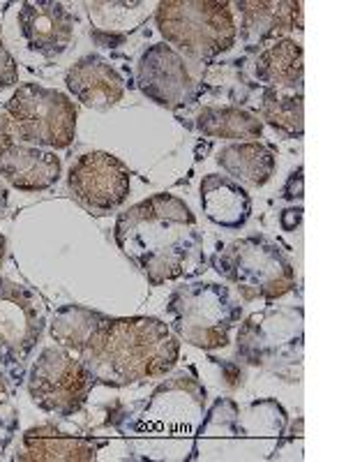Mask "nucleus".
Instances as JSON below:
<instances>
[{
  "label": "nucleus",
  "instance_id": "3",
  "mask_svg": "<svg viewBox=\"0 0 346 462\" xmlns=\"http://www.w3.org/2000/svg\"><path fill=\"white\" fill-rule=\"evenodd\" d=\"M158 31L168 47L192 60H213L236 42L238 28L229 3L213 0H164L155 12Z\"/></svg>",
  "mask_w": 346,
  "mask_h": 462
},
{
  "label": "nucleus",
  "instance_id": "1",
  "mask_svg": "<svg viewBox=\"0 0 346 462\" xmlns=\"http://www.w3.org/2000/svg\"><path fill=\"white\" fill-rule=\"evenodd\" d=\"M114 236L121 253L152 287L205 271L204 236L195 213L183 199L167 192L121 213Z\"/></svg>",
  "mask_w": 346,
  "mask_h": 462
},
{
  "label": "nucleus",
  "instance_id": "11",
  "mask_svg": "<svg viewBox=\"0 0 346 462\" xmlns=\"http://www.w3.org/2000/svg\"><path fill=\"white\" fill-rule=\"evenodd\" d=\"M72 12L63 3L40 0V3H23L19 10V28L32 51L42 56H58L72 44L74 40Z\"/></svg>",
  "mask_w": 346,
  "mask_h": 462
},
{
  "label": "nucleus",
  "instance_id": "14",
  "mask_svg": "<svg viewBox=\"0 0 346 462\" xmlns=\"http://www.w3.org/2000/svg\"><path fill=\"white\" fill-rule=\"evenodd\" d=\"M105 441L90 435L58 430L56 426L31 428L22 439V451L14 460L31 462H84L95 460Z\"/></svg>",
  "mask_w": 346,
  "mask_h": 462
},
{
  "label": "nucleus",
  "instance_id": "13",
  "mask_svg": "<svg viewBox=\"0 0 346 462\" xmlns=\"http://www.w3.org/2000/svg\"><path fill=\"white\" fill-rule=\"evenodd\" d=\"M69 93L90 109H111L125 95L123 74L102 56H86L69 68L65 77Z\"/></svg>",
  "mask_w": 346,
  "mask_h": 462
},
{
  "label": "nucleus",
  "instance_id": "7",
  "mask_svg": "<svg viewBox=\"0 0 346 462\" xmlns=\"http://www.w3.org/2000/svg\"><path fill=\"white\" fill-rule=\"evenodd\" d=\"M93 386V374L63 346H47L28 374V393L32 402L56 416L77 414Z\"/></svg>",
  "mask_w": 346,
  "mask_h": 462
},
{
  "label": "nucleus",
  "instance_id": "19",
  "mask_svg": "<svg viewBox=\"0 0 346 462\" xmlns=\"http://www.w3.org/2000/svg\"><path fill=\"white\" fill-rule=\"evenodd\" d=\"M195 130L215 139L231 142H254L263 134V123L259 116L238 106H204L195 118Z\"/></svg>",
  "mask_w": 346,
  "mask_h": 462
},
{
  "label": "nucleus",
  "instance_id": "8",
  "mask_svg": "<svg viewBox=\"0 0 346 462\" xmlns=\"http://www.w3.org/2000/svg\"><path fill=\"white\" fill-rule=\"evenodd\" d=\"M47 324L42 296L26 284L0 278V361L19 365L31 356Z\"/></svg>",
  "mask_w": 346,
  "mask_h": 462
},
{
  "label": "nucleus",
  "instance_id": "5",
  "mask_svg": "<svg viewBox=\"0 0 346 462\" xmlns=\"http://www.w3.org/2000/svg\"><path fill=\"white\" fill-rule=\"evenodd\" d=\"M167 310L173 336L199 349L229 345L231 328L242 315L229 289L215 282L183 284L171 294Z\"/></svg>",
  "mask_w": 346,
  "mask_h": 462
},
{
  "label": "nucleus",
  "instance_id": "23",
  "mask_svg": "<svg viewBox=\"0 0 346 462\" xmlns=\"http://www.w3.org/2000/svg\"><path fill=\"white\" fill-rule=\"evenodd\" d=\"M14 143H16V137H14V132H12L10 118H7L5 111L0 109V158H3V155H5Z\"/></svg>",
  "mask_w": 346,
  "mask_h": 462
},
{
  "label": "nucleus",
  "instance_id": "21",
  "mask_svg": "<svg viewBox=\"0 0 346 462\" xmlns=\"http://www.w3.org/2000/svg\"><path fill=\"white\" fill-rule=\"evenodd\" d=\"M143 3H88L90 19L97 31H134L146 22Z\"/></svg>",
  "mask_w": 346,
  "mask_h": 462
},
{
  "label": "nucleus",
  "instance_id": "12",
  "mask_svg": "<svg viewBox=\"0 0 346 462\" xmlns=\"http://www.w3.org/2000/svg\"><path fill=\"white\" fill-rule=\"evenodd\" d=\"M236 7L242 14L241 37L250 47L278 42L291 31H303V3L296 0H242Z\"/></svg>",
  "mask_w": 346,
  "mask_h": 462
},
{
  "label": "nucleus",
  "instance_id": "9",
  "mask_svg": "<svg viewBox=\"0 0 346 462\" xmlns=\"http://www.w3.org/2000/svg\"><path fill=\"white\" fill-rule=\"evenodd\" d=\"M132 173L123 160L105 151L84 152L69 167L68 185L74 199L93 213H111L125 204Z\"/></svg>",
  "mask_w": 346,
  "mask_h": 462
},
{
  "label": "nucleus",
  "instance_id": "15",
  "mask_svg": "<svg viewBox=\"0 0 346 462\" xmlns=\"http://www.w3.org/2000/svg\"><path fill=\"white\" fill-rule=\"evenodd\" d=\"M60 158L37 146L14 143L0 158V176L19 192H42L60 179Z\"/></svg>",
  "mask_w": 346,
  "mask_h": 462
},
{
  "label": "nucleus",
  "instance_id": "25",
  "mask_svg": "<svg viewBox=\"0 0 346 462\" xmlns=\"http://www.w3.org/2000/svg\"><path fill=\"white\" fill-rule=\"evenodd\" d=\"M7 398H10V391H7V382H5V377L0 374V407L7 402Z\"/></svg>",
  "mask_w": 346,
  "mask_h": 462
},
{
  "label": "nucleus",
  "instance_id": "22",
  "mask_svg": "<svg viewBox=\"0 0 346 462\" xmlns=\"http://www.w3.org/2000/svg\"><path fill=\"white\" fill-rule=\"evenodd\" d=\"M16 81H19V69H16L14 58L10 56V51H7L3 40H0V88L14 86Z\"/></svg>",
  "mask_w": 346,
  "mask_h": 462
},
{
  "label": "nucleus",
  "instance_id": "2",
  "mask_svg": "<svg viewBox=\"0 0 346 462\" xmlns=\"http://www.w3.org/2000/svg\"><path fill=\"white\" fill-rule=\"evenodd\" d=\"M178 354L180 340L164 321L155 317L111 319L100 312L74 358L93 374L95 383L121 389L167 374Z\"/></svg>",
  "mask_w": 346,
  "mask_h": 462
},
{
  "label": "nucleus",
  "instance_id": "16",
  "mask_svg": "<svg viewBox=\"0 0 346 462\" xmlns=\"http://www.w3.org/2000/svg\"><path fill=\"white\" fill-rule=\"evenodd\" d=\"M201 206L205 217L224 229H241L252 213L250 192L241 183L220 173H208L201 180Z\"/></svg>",
  "mask_w": 346,
  "mask_h": 462
},
{
  "label": "nucleus",
  "instance_id": "4",
  "mask_svg": "<svg viewBox=\"0 0 346 462\" xmlns=\"http://www.w3.org/2000/svg\"><path fill=\"white\" fill-rule=\"evenodd\" d=\"M213 266L236 284L245 300H275L296 287V268L288 254L263 236L241 238L220 247Z\"/></svg>",
  "mask_w": 346,
  "mask_h": 462
},
{
  "label": "nucleus",
  "instance_id": "18",
  "mask_svg": "<svg viewBox=\"0 0 346 462\" xmlns=\"http://www.w3.org/2000/svg\"><path fill=\"white\" fill-rule=\"evenodd\" d=\"M303 47L294 40H278L259 56L254 74L263 88L303 90Z\"/></svg>",
  "mask_w": 346,
  "mask_h": 462
},
{
  "label": "nucleus",
  "instance_id": "10",
  "mask_svg": "<svg viewBox=\"0 0 346 462\" xmlns=\"http://www.w3.org/2000/svg\"><path fill=\"white\" fill-rule=\"evenodd\" d=\"M137 84L146 97L168 109L189 105L196 95L195 79L183 56L167 42L152 44L141 53L137 65Z\"/></svg>",
  "mask_w": 346,
  "mask_h": 462
},
{
  "label": "nucleus",
  "instance_id": "20",
  "mask_svg": "<svg viewBox=\"0 0 346 462\" xmlns=\"http://www.w3.org/2000/svg\"><path fill=\"white\" fill-rule=\"evenodd\" d=\"M261 118L287 137H303L305 105L303 90L263 88Z\"/></svg>",
  "mask_w": 346,
  "mask_h": 462
},
{
  "label": "nucleus",
  "instance_id": "24",
  "mask_svg": "<svg viewBox=\"0 0 346 462\" xmlns=\"http://www.w3.org/2000/svg\"><path fill=\"white\" fill-rule=\"evenodd\" d=\"M16 430V419H14V411L7 416H0V457L5 453V448L10 447L12 437H14Z\"/></svg>",
  "mask_w": 346,
  "mask_h": 462
},
{
  "label": "nucleus",
  "instance_id": "26",
  "mask_svg": "<svg viewBox=\"0 0 346 462\" xmlns=\"http://www.w3.org/2000/svg\"><path fill=\"white\" fill-rule=\"evenodd\" d=\"M3 257H5V236L0 234V263H3Z\"/></svg>",
  "mask_w": 346,
  "mask_h": 462
},
{
  "label": "nucleus",
  "instance_id": "6",
  "mask_svg": "<svg viewBox=\"0 0 346 462\" xmlns=\"http://www.w3.org/2000/svg\"><path fill=\"white\" fill-rule=\"evenodd\" d=\"M3 111L22 143L53 151L72 146L77 134V106L60 90L23 84L5 102Z\"/></svg>",
  "mask_w": 346,
  "mask_h": 462
},
{
  "label": "nucleus",
  "instance_id": "17",
  "mask_svg": "<svg viewBox=\"0 0 346 462\" xmlns=\"http://www.w3.org/2000/svg\"><path fill=\"white\" fill-rule=\"evenodd\" d=\"M217 164L236 183L263 188L275 173V152L261 142L229 143L217 152Z\"/></svg>",
  "mask_w": 346,
  "mask_h": 462
}]
</instances>
